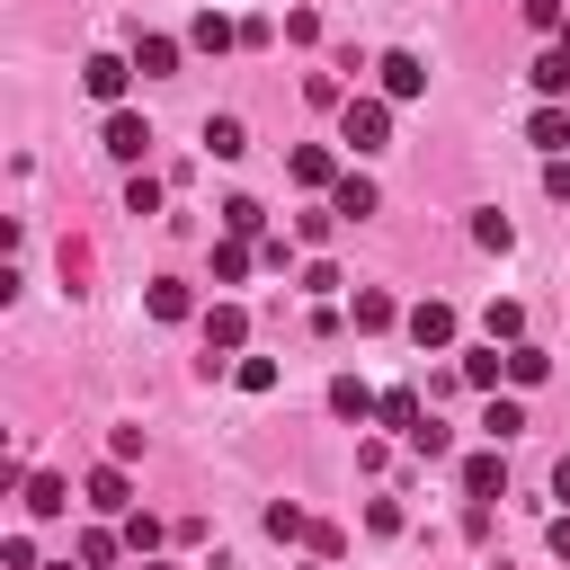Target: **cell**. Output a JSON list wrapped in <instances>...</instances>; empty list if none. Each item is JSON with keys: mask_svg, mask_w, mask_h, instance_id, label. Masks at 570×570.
<instances>
[{"mask_svg": "<svg viewBox=\"0 0 570 570\" xmlns=\"http://www.w3.org/2000/svg\"><path fill=\"white\" fill-rule=\"evenodd\" d=\"M338 142H347V151H383V142H392V98H383V89H374V98L347 89V107H338Z\"/></svg>", "mask_w": 570, "mask_h": 570, "instance_id": "obj_1", "label": "cell"}, {"mask_svg": "<svg viewBox=\"0 0 570 570\" xmlns=\"http://www.w3.org/2000/svg\"><path fill=\"white\" fill-rule=\"evenodd\" d=\"M249 347V312L240 303H214L205 312V365H223V356H240Z\"/></svg>", "mask_w": 570, "mask_h": 570, "instance_id": "obj_2", "label": "cell"}, {"mask_svg": "<svg viewBox=\"0 0 570 570\" xmlns=\"http://www.w3.org/2000/svg\"><path fill=\"white\" fill-rule=\"evenodd\" d=\"M125 80H134V53H89V62H80V89H89L98 107H116Z\"/></svg>", "mask_w": 570, "mask_h": 570, "instance_id": "obj_3", "label": "cell"}, {"mask_svg": "<svg viewBox=\"0 0 570 570\" xmlns=\"http://www.w3.org/2000/svg\"><path fill=\"white\" fill-rule=\"evenodd\" d=\"M374 80H383V98H392V107H401V98H419V89H428V62H419V53H410V45H392V53H383V62H374Z\"/></svg>", "mask_w": 570, "mask_h": 570, "instance_id": "obj_4", "label": "cell"}, {"mask_svg": "<svg viewBox=\"0 0 570 570\" xmlns=\"http://www.w3.org/2000/svg\"><path fill=\"white\" fill-rule=\"evenodd\" d=\"M401 330H410L419 347H454V330H463V321H454V303H436V294H428V303H410V312H401Z\"/></svg>", "mask_w": 570, "mask_h": 570, "instance_id": "obj_5", "label": "cell"}, {"mask_svg": "<svg viewBox=\"0 0 570 570\" xmlns=\"http://www.w3.org/2000/svg\"><path fill=\"white\" fill-rule=\"evenodd\" d=\"M499 490H508V454H499V445H481V454H463V499H472V508H490Z\"/></svg>", "mask_w": 570, "mask_h": 570, "instance_id": "obj_6", "label": "cell"}, {"mask_svg": "<svg viewBox=\"0 0 570 570\" xmlns=\"http://www.w3.org/2000/svg\"><path fill=\"white\" fill-rule=\"evenodd\" d=\"M80 499H89L98 517H134V481H125V463H98V472L80 481Z\"/></svg>", "mask_w": 570, "mask_h": 570, "instance_id": "obj_7", "label": "cell"}, {"mask_svg": "<svg viewBox=\"0 0 570 570\" xmlns=\"http://www.w3.org/2000/svg\"><path fill=\"white\" fill-rule=\"evenodd\" d=\"M178 53H187L178 36H151V27H134V71H142V80H169V71H178Z\"/></svg>", "mask_w": 570, "mask_h": 570, "instance_id": "obj_8", "label": "cell"}, {"mask_svg": "<svg viewBox=\"0 0 570 570\" xmlns=\"http://www.w3.org/2000/svg\"><path fill=\"white\" fill-rule=\"evenodd\" d=\"M374 205H383V196H374V178H365V169H338V187H330V214H338V223H365Z\"/></svg>", "mask_w": 570, "mask_h": 570, "instance_id": "obj_9", "label": "cell"}, {"mask_svg": "<svg viewBox=\"0 0 570 570\" xmlns=\"http://www.w3.org/2000/svg\"><path fill=\"white\" fill-rule=\"evenodd\" d=\"M18 490H27V499H18L27 517H62V508H71V481H62V472H18Z\"/></svg>", "mask_w": 570, "mask_h": 570, "instance_id": "obj_10", "label": "cell"}, {"mask_svg": "<svg viewBox=\"0 0 570 570\" xmlns=\"http://www.w3.org/2000/svg\"><path fill=\"white\" fill-rule=\"evenodd\" d=\"M107 151H116V160H142V151H151V125H142L134 107H107Z\"/></svg>", "mask_w": 570, "mask_h": 570, "instance_id": "obj_11", "label": "cell"}, {"mask_svg": "<svg viewBox=\"0 0 570 570\" xmlns=\"http://www.w3.org/2000/svg\"><path fill=\"white\" fill-rule=\"evenodd\" d=\"M525 80H534V98H543V107H561V98H570V53H561V45H543Z\"/></svg>", "mask_w": 570, "mask_h": 570, "instance_id": "obj_12", "label": "cell"}, {"mask_svg": "<svg viewBox=\"0 0 570 570\" xmlns=\"http://www.w3.org/2000/svg\"><path fill=\"white\" fill-rule=\"evenodd\" d=\"M330 410H338V419H356V428H365V419H374V410H383V392H374V383H356V374H338V383H330Z\"/></svg>", "mask_w": 570, "mask_h": 570, "instance_id": "obj_13", "label": "cell"}, {"mask_svg": "<svg viewBox=\"0 0 570 570\" xmlns=\"http://www.w3.org/2000/svg\"><path fill=\"white\" fill-rule=\"evenodd\" d=\"M374 419H383V428H401V445H410V436H419V419H428V401H419V392H410V383H392V392H383V410H374Z\"/></svg>", "mask_w": 570, "mask_h": 570, "instance_id": "obj_14", "label": "cell"}, {"mask_svg": "<svg viewBox=\"0 0 570 570\" xmlns=\"http://www.w3.org/2000/svg\"><path fill=\"white\" fill-rule=\"evenodd\" d=\"M187 45H196V53H232V45H240V27H232L223 9H196V27H187Z\"/></svg>", "mask_w": 570, "mask_h": 570, "instance_id": "obj_15", "label": "cell"}, {"mask_svg": "<svg viewBox=\"0 0 570 570\" xmlns=\"http://www.w3.org/2000/svg\"><path fill=\"white\" fill-rule=\"evenodd\" d=\"M285 169H294V187H338V160H330L321 142H294V160H285Z\"/></svg>", "mask_w": 570, "mask_h": 570, "instance_id": "obj_16", "label": "cell"}, {"mask_svg": "<svg viewBox=\"0 0 570 570\" xmlns=\"http://www.w3.org/2000/svg\"><path fill=\"white\" fill-rule=\"evenodd\" d=\"M267 232V205L258 196H223V240H258Z\"/></svg>", "mask_w": 570, "mask_h": 570, "instance_id": "obj_17", "label": "cell"}, {"mask_svg": "<svg viewBox=\"0 0 570 570\" xmlns=\"http://www.w3.org/2000/svg\"><path fill=\"white\" fill-rule=\"evenodd\" d=\"M347 321H356V330H392V321H401V303H392L383 285H356V303H347Z\"/></svg>", "mask_w": 570, "mask_h": 570, "instance_id": "obj_18", "label": "cell"}, {"mask_svg": "<svg viewBox=\"0 0 570 570\" xmlns=\"http://www.w3.org/2000/svg\"><path fill=\"white\" fill-rule=\"evenodd\" d=\"M525 142L534 151H570V107H534L525 116Z\"/></svg>", "mask_w": 570, "mask_h": 570, "instance_id": "obj_19", "label": "cell"}, {"mask_svg": "<svg viewBox=\"0 0 570 570\" xmlns=\"http://www.w3.org/2000/svg\"><path fill=\"white\" fill-rule=\"evenodd\" d=\"M205 151H214V160H240V151H249V125H240V116H205Z\"/></svg>", "mask_w": 570, "mask_h": 570, "instance_id": "obj_20", "label": "cell"}, {"mask_svg": "<svg viewBox=\"0 0 570 570\" xmlns=\"http://www.w3.org/2000/svg\"><path fill=\"white\" fill-rule=\"evenodd\" d=\"M142 303H151V321H187V312H196V294H187L178 276H151V294H142Z\"/></svg>", "mask_w": 570, "mask_h": 570, "instance_id": "obj_21", "label": "cell"}, {"mask_svg": "<svg viewBox=\"0 0 570 570\" xmlns=\"http://www.w3.org/2000/svg\"><path fill=\"white\" fill-rule=\"evenodd\" d=\"M258 525H267L276 543H312V517H303L294 499H267V517H258Z\"/></svg>", "mask_w": 570, "mask_h": 570, "instance_id": "obj_22", "label": "cell"}, {"mask_svg": "<svg viewBox=\"0 0 570 570\" xmlns=\"http://www.w3.org/2000/svg\"><path fill=\"white\" fill-rule=\"evenodd\" d=\"M481 330H490V347H517V338H525V312H517V303L499 294V303L481 312Z\"/></svg>", "mask_w": 570, "mask_h": 570, "instance_id": "obj_23", "label": "cell"}, {"mask_svg": "<svg viewBox=\"0 0 570 570\" xmlns=\"http://www.w3.org/2000/svg\"><path fill=\"white\" fill-rule=\"evenodd\" d=\"M543 374H552V356H543V347H525V338H517V347H508V383H517V392H534V383H543Z\"/></svg>", "mask_w": 570, "mask_h": 570, "instance_id": "obj_24", "label": "cell"}, {"mask_svg": "<svg viewBox=\"0 0 570 570\" xmlns=\"http://www.w3.org/2000/svg\"><path fill=\"white\" fill-rule=\"evenodd\" d=\"M517 428H525V401H499V392H490V410H481V436H490V445H508Z\"/></svg>", "mask_w": 570, "mask_h": 570, "instance_id": "obj_25", "label": "cell"}, {"mask_svg": "<svg viewBox=\"0 0 570 570\" xmlns=\"http://www.w3.org/2000/svg\"><path fill=\"white\" fill-rule=\"evenodd\" d=\"M116 552H125V534H107V525H89L71 561H80V570H116Z\"/></svg>", "mask_w": 570, "mask_h": 570, "instance_id": "obj_26", "label": "cell"}, {"mask_svg": "<svg viewBox=\"0 0 570 570\" xmlns=\"http://www.w3.org/2000/svg\"><path fill=\"white\" fill-rule=\"evenodd\" d=\"M499 374H508L499 347H472V356H463V383H472V392H499Z\"/></svg>", "mask_w": 570, "mask_h": 570, "instance_id": "obj_27", "label": "cell"}, {"mask_svg": "<svg viewBox=\"0 0 570 570\" xmlns=\"http://www.w3.org/2000/svg\"><path fill=\"white\" fill-rule=\"evenodd\" d=\"M249 276V240H214V285H240Z\"/></svg>", "mask_w": 570, "mask_h": 570, "instance_id": "obj_28", "label": "cell"}, {"mask_svg": "<svg viewBox=\"0 0 570 570\" xmlns=\"http://www.w3.org/2000/svg\"><path fill=\"white\" fill-rule=\"evenodd\" d=\"M125 552H134V561H151V552H160V517H142V508H134V517H125Z\"/></svg>", "mask_w": 570, "mask_h": 570, "instance_id": "obj_29", "label": "cell"}, {"mask_svg": "<svg viewBox=\"0 0 570 570\" xmlns=\"http://www.w3.org/2000/svg\"><path fill=\"white\" fill-rule=\"evenodd\" d=\"M232 383H240V392H276V356H240Z\"/></svg>", "mask_w": 570, "mask_h": 570, "instance_id": "obj_30", "label": "cell"}, {"mask_svg": "<svg viewBox=\"0 0 570 570\" xmlns=\"http://www.w3.org/2000/svg\"><path fill=\"white\" fill-rule=\"evenodd\" d=\"M125 214H160V178H151V169H134V187H125Z\"/></svg>", "mask_w": 570, "mask_h": 570, "instance_id": "obj_31", "label": "cell"}, {"mask_svg": "<svg viewBox=\"0 0 570 570\" xmlns=\"http://www.w3.org/2000/svg\"><path fill=\"white\" fill-rule=\"evenodd\" d=\"M525 27H534V36H561L570 9H561V0H525Z\"/></svg>", "mask_w": 570, "mask_h": 570, "instance_id": "obj_32", "label": "cell"}, {"mask_svg": "<svg viewBox=\"0 0 570 570\" xmlns=\"http://www.w3.org/2000/svg\"><path fill=\"white\" fill-rule=\"evenodd\" d=\"M472 240H481V249H508V240H517V223H508V214H481V223H472Z\"/></svg>", "mask_w": 570, "mask_h": 570, "instance_id": "obj_33", "label": "cell"}, {"mask_svg": "<svg viewBox=\"0 0 570 570\" xmlns=\"http://www.w3.org/2000/svg\"><path fill=\"white\" fill-rule=\"evenodd\" d=\"M338 285H347V276H338V267H330V258H312V267H303V294H321V303H330V294H338Z\"/></svg>", "mask_w": 570, "mask_h": 570, "instance_id": "obj_34", "label": "cell"}, {"mask_svg": "<svg viewBox=\"0 0 570 570\" xmlns=\"http://www.w3.org/2000/svg\"><path fill=\"white\" fill-rule=\"evenodd\" d=\"M0 570H45V561H36V534H9V543H0Z\"/></svg>", "mask_w": 570, "mask_h": 570, "instance_id": "obj_35", "label": "cell"}, {"mask_svg": "<svg viewBox=\"0 0 570 570\" xmlns=\"http://www.w3.org/2000/svg\"><path fill=\"white\" fill-rule=\"evenodd\" d=\"M303 98H312V107H347V89H338L330 71H312V80H303Z\"/></svg>", "mask_w": 570, "mask_h": 570, "instance_id": "obj_36", "label": "cell"}, {"mask_svg": "<svg viewBox=\"0 0 570 570\" xmlns=\"http://www.w3.org/2000/svg\"><path fill=\"white\" fill-rule=\"evenodd\" d=\"M330 232H338V214H330V205H321V214H303V223H294V240H312V249H321V240H330Z\"/></svg>", "mask_w": 570, "mask_h": 570, "instance_id": "obj_37", "label": "cell"}, {"mask_svg": "<svg viewBox=\"0 0 570 570\" xmlns=\"http://www.w3.org/2000/svg\"><path fill=\"white\" fill-rule=\"evenodd\" d=\"M445 445H454V436H445V428H436V419H419V436H410V454H428V463H436V454H445Z\"/></svg>", "mask_w": 570, "mask_h": 570, "instance_id": "obj_38", "label": "cell"}, {"mask_svg": "<svg viewBox=\"0 0 570 570\" xmlns=\"http://www.w3.org/2000/svg\"><path fill=\"white\" fill-rule=\"evenodd\" d=\"M142 454V428H107V463H134Z\"/></svg>", "mask_w": 570, "mask_h": 570, "instance_id": "obj_39", "label": "cell"}, {"mask_svg": "<svg viewBox=\"0 0 570 570\" xmlns=\"http://www.w3.org/2000/svg\"><path fill=\"white\" fill-rule=\"evenodd\" d=\"M543 543H552V552H561V561H570V508H561V517H552V525H543Z\"/></svg>", "mask_w": 570, "mask_h": 570, "instance_id": "obj_40", "label": "cell"}, {"mask_svg": "<svg viewBox=\"0 0 570 570\" xmlns=\"http://www.w3.org/2000/svg\"><path fill=\"white\" fill-rule=\"evenodd\" d=\"M543 187H552V196L570 205V160H552V169H543Z\"/></svg>", "mask_w": 570, "mask_h": 570, "instance_id": "obj_41", "label": "cell"}, {"mask_svg": "<svg viewBox=\"0 0 570 570\" xmlns=\"http://www.w3.org/2000/svg\"><path fill=\"white\" fill-rule=\"evenodd\" d=\"M552 499H570V454H561V463H552Z\"/></svg>", "mask_w": 570, "mask_h": 570, "instance_id": "obj_42", "label": "cell"}, {"mask_svg": "<svg viewBox=\"0 0 570 570\" xmlns=\"http://www.w3.org/2000/svg\"><path fill=\"white\" fill-rule=\"evenodd\" d=\"M552 45H561V53H570V27H561V36H552Z\"/></svg>", "mask_w": 570, "mask_h": 570, "instance_id": "obj_43", "label": "cell"}, {"mask_svg": "<svg viewBox=\"0 0 570 570\" xmlns=\"http://www.w3.org/2000/svg\"><path fill=\"white\" fill-rule=\"evenodd\" d=\"M142 570H169V561H142Z\"/></svg>", "mask_w": 570, "mask_h": 570, "instance_id": "obj_44", "label": "cell"}, {"mask_svg": "<svg viewBox=\"0 0 570 570\" xmlns=\"http://www.w3.org/2000/svg\"><path fill=\"white\" fill-rule=\"evenodd\" d=\"M53 570H71V561H53Z\"/></svg>", "mask_w": 570, "mask_h": 570, "instance_id": "obj_45", "label": "cell"}, {"mask_svg": "<svg viewBox=\"0 0 570 570\" xmlns=\"http://www.w3.org/2000/svg\"><path fill=\"white\" fill-rule=\"evenodd\" d=\"M561 107H570V98H561Z\"/></svg>", "mask_w": 570, "mask_h": 570, "instance_id": "obj_46", "label": "cell"}]
</instances>
